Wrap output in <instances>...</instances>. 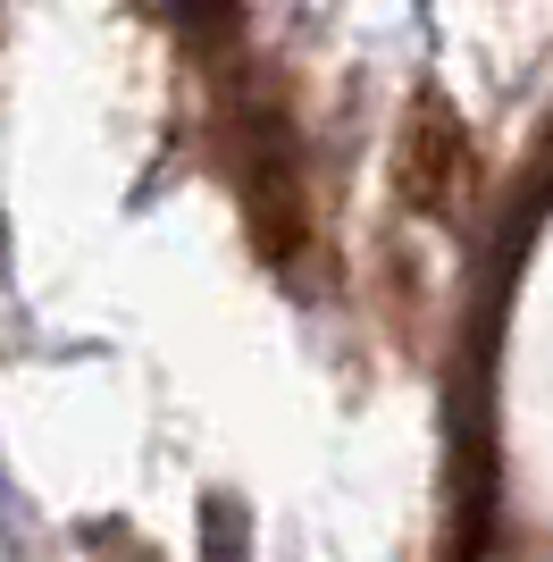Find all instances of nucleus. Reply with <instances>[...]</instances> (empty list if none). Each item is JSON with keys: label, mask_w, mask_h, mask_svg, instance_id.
<instances>
[{"label": "nucleus", "mask_w": 553, "mask_h": 562, "mask_svg": "<svg viewBox=\"0 0 553 562\" xmlns=\"http://www.w3.org/2000/svg\"><path fill=\"white\" fill-rule=\"evenodd\" d=\"M478 186V143H470V117L453 110L444 93H419L403 110V135H394V193L403 211L419 218H461Z\"/></svg>", "instance_id": "nucleus-1"}, {"label": "nucleus", "mask_w": 553, "mask_h": 562, "mask_svg": "<svg viewBox=\"0 0 553 562\" xmlns=\"http://www.w3.org/2000/svg\"><path fill=\"white\" fill-rule=\"evenodd\" d=\"M210 529H202V562H252V520L235 495H210Z\"/></svg>", "instance_id": "nucleus-2"}, {"label": "nucleus", "mask_w": 553, "mask_h": 562, "mask_svg": "<svg viewBox=\"0 0 553 562\" xmlns=\"http://www.w3.org/2000/svg\"><path fill=\"white\" fill-rule=\"evenodd\" d=\"M184 18L193 25H235V0H184Z\"/></svg>", "instance_id": "nucleus-3"}]
</instances>
